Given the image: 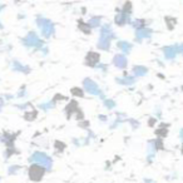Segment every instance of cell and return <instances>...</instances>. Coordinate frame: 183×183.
<instances>
[{
  "label": "cell",
  "instance_id": "1",
  "mask_svg": "<svg viewBox=\"0 0 183 183\" xmlns=\"http://www.w3.org/2000/svg\"><path fill=\"white\" fill-rule=\"evenodd\" d=\"M38 25H39V28L42 29V33H43V35L45 36V38H49V36L54 33V25H53V23L50 22V20H48V19H38Z\"/></svg>",
  "mask_w": 183,
  "mask_h": 183
},
{
  "label": "cell",
  "instance_id": "2",
  "mask_svg": "<svg viewBox=\"0 0 183 183\" xmlns=\"http://www.w3.org/2000/svg\"><path fill=\"white\" fill-rule=\"evenodd\" d=\"M31 162H36V163L42 164V166L44 168H47V169H49L51 167V159L48 156H45L44 153H40V152H36V153L33 154Z\"/></svg>",
  "mask_w": 183,
  "mask_h": 183
},
{
  "label": "cell",
  "instance_id": "3",
  "mask_svg": "<svg viewBox=\"0 0 183 183\" xmlns=\"http://www.w3.org/2000/svg\"><path fill=\"white\" fill-rule=\"evenodd\" d=\"M26 47H40L43 43H42V40H39L38 39V36H36V34L35 33H29L28 34V36L24 39V42H23Z\"/></svg>",
  "mask_w": 183,
  "mask_h": 183
},
{
  "label": "cell",
  "instance_id": "4",
  "mask_svg": "<svg viewBox=\"0 0 183 183\" xmlns=\"http://www.w3.org/2000/svg\"><path fill=\"white\" fill-rule=\"evenodd\" d=\"M83 87L90 94H100V89L98 88V85L93 80H90V79H85L83 82Z\"/></svg>",
  "mask_w": 183,
  "mask_h": 183
},
{
  "label": "cell",
  "instance_id": "5",
  "mask_svg": "<svg viewBox=\"0 0 183 183\" xmlns=\"http://www.w3.org/2000/svg\"><path fill=\"white\" fill-rule=\"evenodd\" d=\"M163 51L167 59H173L177 55V53L179 51V47H167L163 49Z\"/></svg>",
  "mask_w": 183,
  "mask_h": 183
},
{
  "label": "cell",
  "instance_id": "6",
  "mask_svg": "<svg viewBox=\"0 0 183 183\" xmlns=\"http://www.w3.org/2000/svg\"><path fill=\"white\" fill-rule=\"evenodd\" d=\"M113 63H114L116 67H118V68H120V69H124V68L127 67V59H125L124 55H122V54H118V55L114 57Z\"/></svg>",
  "mask_w": 183,
  "mask_h": 183
},
{
  "label": "cell",
  "instance_id": "7",
  "mask_svg": "<svg viewBox=\"0 0 183 183\" xmlns=\"http://www.w3.org/2000/svg\"><path fill=\"white\" fill-rule=\"evenodd\" d=\"M111 39H112V36L102 35V38H100V40L98 43V47L102 48V49H104V50L109 49V45H111Z\"/></svg>",
  "mask_w": 183,
  "mask_h": 183
},
{
  "label": "cell",
  "instance_id": "8",
  "mask_svg": "<svg viewBox=\"0 0 183 183\" xmlns=\"http://www.w3.org/2000/svg\"><path fill=\"white\" fill-rule=\"evenodd\" d=\"M152 34V31L149 29H138L137 30V38L138 39H143V38H149Z\"/></svg>",
  "mask_w": 183,
  "mask_h": 183
},
{
  "label": "cell",
  "instance_id": "9",
  "mask_svg": "<svg viewBox=\"0 0 183 183\" xmlns=\"http://www.w3.org/2000/svg\"><path fill=\"white\" fill-rule=\"evenodd\" d=\"M133 74L137 77H142L144 74H147V68H144L142 65H137L133 68Z\"/></svg>",
  "mask_w": 183,
  "mask_h": 183
},
{
  "label": "cell",
  "instance_id": "10",
  "mask_svg": "<svg viewBox=\"0 0 183 183\" xmlns=\"http://www.w3.org/2000/svg\"><path fill=\"white\" fill-rule=\"evenodd\" d=\"M13 68H14V70H16V71H28L29 70V68L28 67H24V65H22L19 62H14L13 63Z\"/></svg>",
  "mask_w": 183,
  "mask_h": 183
},
{
  "label": "cell",
  "instance_id": "11",
  "mask_svg": "<svg viewBox=\"0 0 183 183\" xmlns=\"http://www.w3.org/2000/svg\"><path fill=\"white\" fill-rule=\"evenodd\" d=\"M118 47H119L123 51H125V53L131 51V49H132V45H131L129 43H127V42H119V43H118Z\"/></svg>",
  "mask_w": 183,
  "mask_h": 183
},
{
  "label": "cell",
  "instance_id": "12",
  "mask_svg": "<svg viewBox=\"0 0 183 183\" xmlns=\"http://www.w3.org/2000/svg\"><path fill=\"white\" fill-rule=\"evenodd\" d=\"M118 80H123V82H120V83H124V84H132V83H134V79L133 78H125V79H118Z\"/></svg>",
  "mask_w": 183,
  "mask_h": 183
},
{
  "label": "cell",
  "instance_id": "13",
  "mask_svg": "<svg viewBox=\"0 0 183 183\" xmlns=\"http://www.w3.org/2000/svg\"><path fill=\"white\" fill-rule=\"evenodd\" d=\"M99 18H93V19H92V22H90V25L92 26H98L99 25Z\"/></svg>",
  "mask_w": 183,
  "mask_h": 183
},
{
  "label": "cell",
  "instance_id": "14",
  "mask_svg": "<svg viewBox=\"0 0 183 183\" xmlns=\"http://www.w3.org/2000/svg\"><path fill=\"white\" fill-rule=\"evenodd\" d=\"M104 104H105V105H107L108 108H113V107L116 105V104H114L113 102H109V100H104Z\"/></svg>",
  "mask_w": 183,
  "mask_h": 183
},
{
  "label": "cell",
  "instance_id": "15",
  "mask_svg": "<svg viewBox=\"0 0 183 183\" xmlns=\"http://www.w3.org/2000/svg\"><path fill=\"white\" fill-rule=\"evenodd\" d=\"M2 8H4V4H0V9H2ZM0 11H2V10H0Z\"/></svg>",
  "mask_w": 183,
  "mask_h": 183
},
{
  "label": "cell",
  "instance_id": "16",
  "mask_svg": "<svg viewBox=\"0 0 183 183\" xmlns=\"http://www.w3.org/2000/svg\"><path fill=\"white\" fill-rule=\"evenodd\" d=\"M181 137H182V139H183V129H182V132H181Z\"/></svg>",
  "mask_w": 183,
  "mask_h": 183
}]
</instances>
